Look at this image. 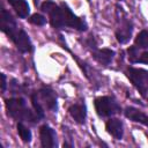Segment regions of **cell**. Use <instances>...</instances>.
<instances>
[{"instance_id": "3", "label": "cell", "mask_w": 148, "mask_h": 148, "mask_svg": "<svg viewBox=\"0 0 148 148\" xmlns=\"http://www.w3.org/2000/svg\"><path fill=\"white\" fill-rule=\"evenodd\" d=\"M125 75L142 97L148 96V71L128 66L125 69Z\"/></svg>"}, {"instance_id": "7", "label": "cell", "mask_w": 148, "mask_h": 148, "mask_svg": "<svg viewBox=\"0 0 148 148\" xmlns=\"http://www.w3.org/2000/svg\"><path fill=\"white\" fill-rule=\"evenodd\" d=\"M38 95H39V98H40V101H43V103H44V105L49 109V110H51V111H53V112H56L57 110H58V98H57V94L51 89V88H49V87H42L39 90H38Z\"/></svg>"}, {"instance_id": "15", "label": "cell", "mask_w": 148, "mask_h": 148, "mask_svg": "<svg viewBox=\"0 0 148 148\" xmlns=\"http://www.w3.org/2000/svg\"><path fill=\"white\" fill-rule=\"evenodd\" d=\"M134 45L140 50V49H148V30H141L135 39H134Z\"/></svg>"}, {"instance_id": "13", "label": "cell", "mask_w": 148, "mask_h": 148, "mask_svg": "<svg viewBox=\"0 0 148 148\" xmlns=\"http://www.w3.org/2000/svg\"><path fill=\"white\" fill-rule=\"evenodd\" d=\"M16 130H17V133H18L21 140H22L24 143H29V142L31 141V138H32L31 131L23 124V121H17V124H16Z\"/></svg>"}, {"instance_id": "4", "label": "cell", "mask_w": 148, "mask_h": 148, "mask_svg": "<svg viewBox=\"0 0 148 148\" xmlns=\"http://www.w3.org/2000/svg\"><path fill=\"white\" fill-rule=\"evenodd\" d=\"M95 111L98 117L105 118V117H112L117 113L121 112V108L119 103L111 96H99L96 97L94 101Z\"/></svg>"}, {"instance_id": "12", "label": "cell", "mask_w": 148, "mask_h": 148, "mask_svg": "<svg viewBox=\"0 0 148 148\" xmlns=\"http://www.w3.org/2000/svg\"><path fill=\"white\" fill-rule=\"evenodd\" d=\"M20 18H27L30 14V7L27 0H7Z\"/></svg>"}, {"instance_id": "11", "label": "cell", "mask_w": 148, "mask_h": 148, "mask_svg": "<svg viewBox=\"0 0 148 148\" xmlns=\"http://www.w3.org/2000/svg\"><path fill=\"white\" fill-rule=\"evenodd\" d=\"M68 113L77 124H84L87 118V108L82 103L73 104L68 108Z\"/></svg>"}, {"instance_id": "5", "label": "cell", "mask_w": 148, "mask_h": 148, "mask_svg": "<svg viewBox=\"0 0 148 148\" xmlns=\"http://www.w3.org/2000/svg\"><path fill=\"white\" fill-rule=\"evenodd\" d=\"M132 32H133V23L130 18L127 17H120L118 18V27L114 31L116 39L119 44H126L130 42L132 38Z\"/></svg>"}, {"instance_id": "18", "label": "cell", "mask_w": 148, "mask_h": 148, "mask_svg": "<svg viewBox=\"0 0 148 148\" xmlns=\"http://www.w3.org/2000/svg\"><path fill=\"white\" fill-rule=\"evenodd\" d=\"M135 64H146L148 65V51H145L139 54L138 59L135 60Z\"/></svg>"}, {"instance_id": "6", "label": "cell", "mask_w": 148, "mask_h": 148, "mask_svg": "<svg viewBox=\"0 0 148 148\" xmlns=\"http://www.w3.org/2000/svg\"><path fill=\"white\" fill-rule=\"evenodd\" d=\"M39 139L40 146L44 148H53L57 147V134L56 131L49 125L44 124L39 128Z\"/></svg>"}, {"instance_id": "16", "label": "cell", "mask_w": 148, "mask_h": 148, "mask_svg": "<svg viewBox=\"0 0 148 148\" xmlns=\"http://www.w3.org/2000/svg\"><path fill=\"white\" fill-rule=\"evenodd\" d=\"M28 21L31 23V24H34V25H38V27H42V25H45L46 24V22H47V20H46V17L45 16H43L42 14H32L29 18H28Z\"/></svg>"}, {"instance_id": "14", "label": "cell", "mask_w": 148, "mask_h": 148, "mask_svg": "<svg viewBox=\"0 0 148 148\" xmlns=\"http://www.w3.org/2000/svg\"><path fill=\"white\" fill-rule=\"evenodd\" d=\"M31 98V103H32V106H34V110L35 112L37 113V116L39 117V119H43L45 117V113H44V108L40 103V98H39V95H38V91H35L31 94L30 96Z\"/></svg>"}, {"instance_id": "19", "label": "cell", "mask_w": 148, "mask_h": 148, "mask_svg": "<svg viewBox=\"0 0 148 148\" xmlns=\"http://www.w3.org/2000/svg\"><path fill=\"white\" fill-rule=\"evenodd\" d=\"M6 88H7V80H6V75L2 73L1 74V91L5 92Z\"/></svg>"}, {"instance_id": "1", "label": "cell", "mask_w": 148, "mask_h": 148, "mask_svg": "<svg viewBox=\"0 0 148 148\" xmlns=\"http://www.w3.org/2000/svg\"><path fill=\"white\" fill-rule=\"evenodd\" d=\"M40 9L49 15L51 27L57 30L72 28L77 31H86L88 28L87 22L76 16L65 2L58 5L52 0H46L40 5Z\"/></svg>"}, {"instance_id": "2", "label": "cell", "mask_w": 148, "mask_h": 148, "mask_svg": "<svg viewBox=\"0 0 148 148\" xmlns=\"http://www.w3.org/2000/svg\"><path fill=\"white\" fill-rule=\"evenodd\" d=\"M5 106L7 110V114L17 121H29L31 124H36L39 120L37 113L32 112L24 98L22 97H12L5 101Z\"/></svg>"}, {"instance_id": "20", "label": "cell", "mask_w": 148, "mask_h": 148, "mask_svg": "<svg viewBox=\"0 0 148 148\" xmlns=\"http://www.w3.org/2000/svg\"><path fill=\"white\" fill-rule=\"evenodd\" d=\"M119 1H121V0H119Z\"/></svg>"}, {"instance_id": "10", "label": "cell", "mask_w": 148, "mask_h": 148, "mask_svg": "<svg viewBox=\"0 0 148 148\" xmlns=\"http://www.w3.org/2000/svg\"><path fill=\"white\" fill-rule=\"evenodd\" d=\"M124 114L130 120L135 121V123H140V124L148 127V116L146 113H143L141 110H139L134 106H126L124 109Z\"/></svg>"}, {"instance_id": "8", "label": "cell", "mask_w": 148, "mask_h": 148, "mask_svg": "<svg viewBox=\"0 0 148 148\" xmlns=\"http://www.w3.org/2000/svg\"><path fill=\"white\" fill-rule=\"evenodd\" d=\"M114 54H116V52L111 49H108V47H103V49H97L96 47L95 50L91 51L92 58L98 64H101L103 66H109L112 62V60L114 58Z\"/></svg>"}, {"instance_id": "9", "label": "cell", "mask_w": 148, "mask_h": 148, "mask_svg": "<svg viewBox=\"0 0 148 148\" xmlns=\"http://www.w3.org/2000/svg\"><path fill=\"white\" fill-rule=\"evenodd\" d=\"M106 132L117 140H121L124 135V125L123 121L118 118H109L105 123Z\"/></svg>"}, {"instance_id": "17", "label": "cell", "mask_w": 148, "mask_h": 148, "mask_svg": "<svg viewBox=\"0 0 148 148\" xmlns=\"http://www.w3.org/2000/svg\"><path fill=\"white\" fill-rule=\"evenodd\" d=\"M127 54H128V60L131 64H135V60L139 57V49L135 45H132L127 49Z\"/></svg>"}]
</instances>
